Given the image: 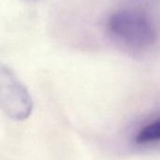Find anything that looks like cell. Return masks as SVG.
<instances>
[{"label": "cell", "instance_id": "1", "mask_svg": "<svg viewBox=\"0 0 160 160\" xmlns=\"http://www.w3.org/2000/svg\"><path fill=\"white\" fill-rule=\"evenodd\" d=\"M106 29L113 39L136 50L151 47L158 38L157 27L150 16L134 8L112 13L106 22Z\"/></svg>", "mask_w": 160, "mask_h": 160}, {"label": "cell", "instance_id": "2", "mask_svg": "<svg viewBox=\"0 0 160 160\" xmlns=\"http://www.w3.org/2000/svg\"><path fill=\"white\" fill-rule=\"evenodd\" d=\"M0 106L8 118L18 122L26 120L34 109L26 86L9 67L3 64L0 70Z\"/></svg>", "mask_w": 160, "mask_h": 160}, {"label": "cell", "instance_id": "3", "mask_svg": "<svg viewBox=\"0 0 160 160\" xmlns=\"http://www.w3.org/2000/svg\"><path fill=\"white\" fill-rule=\"evenodd\" d=\"M135 142L139 145L160 142V119L141 128L135 136Z\"/></svg>", "mask_w": 160, "mask_h": 160}, {"label": "cell", "instance_id": "4", "mask_svg": "<svg viewBox=\"0 0 160 160\" xmlns=\"http://www.w3.org/2000/svg\"><path fill=\"white\" fill-rule=\"evenodd\" d=\"M24 1H27V2H36V1H39V0H24Z\"/></svg>", "mask_w": 160, "mask_h": 160}]
</instances>
